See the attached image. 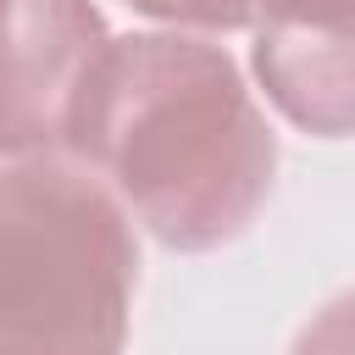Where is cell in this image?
<instances>
[{"mask_svg": "<svg viewBox=\"0 0 355 355\" xmlns=\"http://www.w3.org/2000/svg\"><path fill=\"white\" fill-rule=\"evenodd\" d=\"M288 355H349V294L327 300L294 338Z\"/></svg>", "mask_w": 355, "mask_h": 355, "instance_id": "8992f818", "label": "cell"}, {"mask_svg": "<svg viewBox=\"0 0 355 355\" xmlns=\"http://www.w3.org/2000/svg\"><path fill=\"white\" fill-rule=\"evenodd\" d=\"M128 6L166 28H200V33H239L255 22L250 0H128Z\"/></svg>", "mask_w": 355, "mask_h": 355, "instance_id": "5b68a950", "label": "cell"}, {"mask_svg": "<svg viewBox=\"0 0 355 355\" xmlns=\"http://www.w3.org/2000/svg\"><path fill=\"white\" fill-rule=\"evenodd\" d=\"M67 155L178 255L244 239L277 183V133L239 61L178 28L105 39L78 89Z\"/></svg>", "mask_w": 355, "mask_h": 355, "instance_id": "6da1fadb", "label": "cell"}, {"mask_svg": "<svg viewBox=\"0 0 355 355\" xmlns=\"http://www.w3.org/2000/svg\"><path fill=\"white\" fill-rule=\"evenodd\" d=\"M139 239L72 155L0 166V355H122Z\"/></svg>", "mask_w": 355, "mask_h": 355, "instance_id": "7a4b0ae2", "label": "cell"}, {"mask_svg": "<svg viewBox=\"0 0 355 355\" xmlns=\"http://www.w3.org/2000/svg\"><path fill=\"white\" fill-rule=\"evenodd\" d=\"M261 22H355V0H250Z\"/></svg>", "mask_w": 355, "mask_h": 355, "instance_id": "52a82bcc", "label": "cell"}, {"mask_svg": "<svg viewBox=\"0 0 355 355\" xmlns=\"http://www.w3.org/2000/svg\"><path fill=\"white\" fill-rule=\"evenodd\" d=\"M250 67L300 133L344 139L355 128V22H261Z\"/></svg>", "mask_w": 355, "mask_h": 355, "instance_id": "277c9868", "label": "cell"}, {"mask_svg": "<svg viewBox=\"0 0 355 355\" xmlns=\"http://www.w3.org/2000/svg\"><path fill=\"white\" fill-rule=\"evenodd\" d=\"M111 28L94 0H0V161L61 155Z\"/></svg>", "mask_w": 355, "mask_h": 355, "instance_id": "3957f363", "label": "cell"}]
</instances>
